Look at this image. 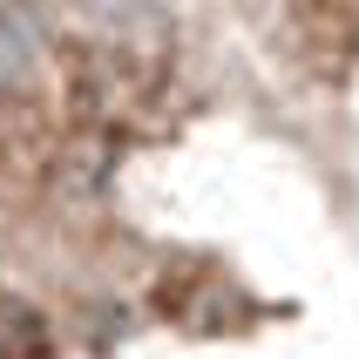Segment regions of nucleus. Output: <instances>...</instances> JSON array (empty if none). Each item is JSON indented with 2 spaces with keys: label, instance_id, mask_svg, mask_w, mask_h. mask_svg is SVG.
Segmentation results:
<instances>
[{
  "label": "nucleus",
  "instance_id": "1",
  "mask_svg": "<svg viewBox=\"0 0 359 359\" xmlns=\"http://www.w3.org/2000/svg\"><path fill=\"white\" fill-rule=\"evenodd\" d=\"M0 359H27V319L0 299Z\"/></svg>",
  "mask_w": 359,
  "mask_h": 359
}]
</instances>
